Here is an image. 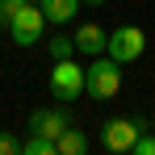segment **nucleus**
Listing matches in <instances>:
<instances>
[{
  "instance_id": "20e7f679",
  "label": "nucleus",
  "mask_w": 155,
  "mask_h": 155,
  "mask_svg": "<svg viewBox=\"0 0 155 155\" xmlns=\"http://www.w3.org/2000/svg\"><path fill=\"white\" fill-rule=\"evenodd\" d=\"M147 130V122H130V117H113V122H105L101 126V143L109 155H126L134 147V138Z\"/></svg>"
},
{
  "instance_id": "1a4fd4ad",
  "label": "nucleus",
  "mask_w": 155,
  "mask_h": 155,
  "mask_svg": "<svg viewBox=\"0 0 155 155\" xmlns=\"http://www.w3.org/2000/svg\"><path fill=\"white\" fill-rule=\"evenodd\" d=\"M54 151L59 155H88V134L76 130V126H67L59 138H54Z\"/></svg>"
},
{
  "instance_id": "f257e3e1",
  "label": "nucleus",
  "mask_w": 155,
  "mask_h": 155,
  "mask_svg": "<svg viewBox=\"0 0 155 155\" xmlns=\"http://www.w3.org/2000/svg\"><path fill=\"white\" fill-rule=\"evenodd\" d=\"M84 92L92 101H109L122 92V63H113L109 54H97L92 67H84Z\"/></svg>"
},
{
  "instance_id": "7ed1b4c3",
  "label": "nucleus",
  "mask_w": 155,
  "mask_h": 155,
  "mask_svg": "<svg viewBox=\"0 0 155 155\" xmlns=\"http://www.w3.org/2000/svg\"><path fill=\"white\" fill-rule=\"evenodd\" d=\"M51 97L63 101V105L84 97V67H80L76 59H59L51 67Z\"/></svg>"
},
{
  "instance_id": "423d86ee",
  "label": "nucleus",
  "mask_w": 155,
  "mask_h": 155,
  "mask_svg": "<svg viewBox=\"0 0 155 155\" xmlns=\"http://www.w3.org/2000/svg\"><path fill=\"white\" fill-rule=\"evenodd\" d=\"M67 126H71V113H67L63 105H59V109H34V113H29V134H38V138H51L54 143Z\"/></svg>"
},
{
  "instance_id": "2eb2a0df",
  "label": "nucleus",
  "mask_w": 155,
  "mask_h": 155,
  "mask_svg": "<svg viewBox=\"0 0 155 155\" xmlns=\"http://www.w3.org/2000/svg\"><path fill=\"white\" fill-rule=\"evenodd\" d=\"M80 4H92V8H101V4H105V0H80Z\"/></svg>"
},
{
  "instance_id": "f8f14e48",
  "label": "nucleus",
  "mask_w": 155,
  "mask_h": 155,
  "mask_svg": "<svg viewBox=\"0 0 155 155\" xmlns=\"http://www.w3.org/2000/svg\"><path fill=\"white\" fill-rule=\"evenodd\" d=\"M25 4H38V0H0V29H8L13 13H17V8H25Z\"/></svg>"
},
{
  "instance_id": "9d476101",
  "label": "nucleus",
  "mask_w": 155,
  "mask_h": 155,
  "mask_svg": "<svg viewBox=\"0 0 155 155\" xmlns=\"http://www.w3.org/2000/svg\"><path fill=\"white\" fill-rule=\"evenodd\" d=\"M46 51H51L54 63H59V59H76V42H71L67 34H54L51 42H46Z\"/></svg>"
},
{
  "instance_id": "0eeeda50",
  "label": "nucleus",
  "mask_w": 155,
  "mask_h": 155,
  "mask_svg": "<svg viewBox=\"0 0 155 155\" xmlns=\"http://www.w3.org/2000/svg\"><path fill=\"white\" fill-rule=\"evenodd\" d=\"M76 54H88V59H97V54H105V46H109V34H105L97 21H84V25H76Z\"/></svg>"
},
{
  "instance_id": "6e6552de",
  "label": "nucleus",
  "mask_w": 155,
  "mask_h": 155,
  "mask_svg": "<svg viewBox=\"0 0 155 155\" xmlns=\"http://www.w3.org/2000/svg\"><path fill=\"white\" fill-rule=\"evenodd\" d=\"M38 8H42V17L51 25H67V21H76L80 0H38Z\"/></svg>"
},
{
  "instance_id": "39448f33",
  "label": "nucleus",
  "mask_w": 155,
  "mask_h": 155,
  "mask_svg": "<svg viewBox=\"0 0 155 155\" xmlns=\"http://www.w3.org/2000/svg\"><path fill=\"white\" fill-rule=\"evenodd\" d=\"M42 25H46L42 8H38V4H25V8L13 13V21H8V38H13L17 46H34V42L42 38Z\"/></svg>"
},
{
  "instance_id": "f03ea898",
  "label": "nucleus",
  "mask_w": 155,
  "mask_h": 155,
  "mask_svg": "<svg viewBox=\"0 0 155 155\" xmlns=\"http://www.w3.org/2000/svg\"><path fill=\"white\" fill-rule=\"evenodd\" d=\"M143 51H147V34L138 25H117L113 34H109V46H105V54L113 59V63H134V59H143Z\"/></svg>"
},
{
  "instance_id": "4468645a",
  "label": "nucleus",
  "mask_w": 155,
  "mask_h": 155,
  "mask_svg": "<svg viewBox=\"0 0 155 155\" xmlns=\"http://www.w3.org/2000/svg\"><path fill=\"white\" fill-rule=\"evenodd\" d=\"M0 155H21V138L8 134V130H0Z\"/></svg>"
},
{
  "instance_id": "9b49d317",
  "label": "nucleus",
  "mask_w": 155,
  "mask_h": 155,
  "mask_svg": "<svg viewBox=\"0 0 155 155\" xmlns=\"http://www.w3.org/2000/svg\"><path fill=\"white\" fill-rule=\"evenodd\" d=\"M21 155H59V151H54V143H51V138L29 134V143H21Z\"/></svg>"
},
{
  "instance_id": "ddd939ff",
  "label": "nucleus",
  "mask_w": 155,
  "mask_h": 155,
  "mask_svg": "<svg viewBox=\"0 0 155 155\" xmlns=\"http://www.w3.org/2000/svg\"><path fill=\"white\" fill-rule=\"evenodd\" d=\"M126 155H155V134H151V130H143V134L134 138V147H130Z\"/></svg>"
}]
</instances>
